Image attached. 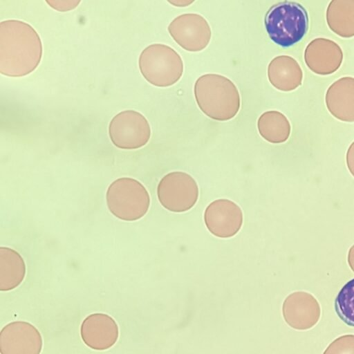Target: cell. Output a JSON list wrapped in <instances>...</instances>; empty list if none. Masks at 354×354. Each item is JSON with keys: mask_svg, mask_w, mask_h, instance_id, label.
<instances>
[{"mask_svg": "<svg viewBox=\"0 0 354 354\" xmlns=\"http://www.w3.org/2000/svg\"><path fill=\"white\" fill-rule=\"evenodd\" d=\"M285 322L292 328L307 330L319 319L321 310L317 300L310 293L303 291L289 295L282 306Z\"/></svg>", "mask_w": 354, "mask_h": 354, "instance_id": "obj_11", "label": "cell"}, {"mask_svg": "<svg viewBox=\"0 0 354 354\" xmlns=\"http://www.w3.org/2000/svg\"><path fill=\"white\" fill-rule=\"evenodd\" d=\"M84 343L89 348L104 351L117 342L119 330L115 321L104 313H93L86 317L80 327Z\"/></svg>", "mask_w": 354, "mask_h": 354, "instance_id": "obj_12", "label": "cell"}, {"mask_svg": "<svg viewBox=\"0 0 354 354\" xmlns=\"http://www.w3.org/2000/svg\"><path fill=\"white\" fill-rule=\"evenodd\" d=\"M325 100L335 118L354 122V77H344L333 82L326 91Z\"/></svg>", "mask_w": 354, "mask_h": 354, "instance_id": "obj_14", "label": "cell"}, {"mask_svg": "<svg viewBox=\"0 0 354 354\" xmlns=\"http://www.w3.org/2000/svg\"><path fill=\"white\" fill-rule=\"evenodd\" d=\"M304 60L307 66L318 75H330L341 66L343 53L335 41L326 38H316L306 48Z\"/></svg>", "mask_w": 354, "mask_h": 354, "instance_id": "obj_13", "label": "cell"}, {"mask_svg": "<svg viewBox=\"0 0 354 354\" xmlns=\"http://www.w3.org/2000/svg\"><path fill=\"white\" fill-rule=\"evenodd\" d=\"M80 1H46V3L61 12H65L75 8L80 3Z\"/></svg>", "mask_w": 354, "mask_h": 354, "instance_id": "obj_21", "label": "cell"}, {"mask_svg": "<svg viewBox=\"0 0 354 354\" xmlns=\"http://www.w3.org/2000/svg\"><path fill=\"white\" fill-rule=\"evenodd\" d=\"M169 3L176 6H187L194 1H184V0H176V1H169Z\"/></svg>", "mask_w": 354, "mask_h": 354, "instance_id": "obj_24", "label": "cell"}, {"mask_svg": "<svg viewBox=\"0 0 354 354\" xmlns=\"http://www.w3.org/2000/svg\"><path fill=\"white\" fill-rule=\"evenodd\" d=\"M168 30L179 46L192 52L204 49L212 36L208 22L203 17L196 13L176 17L169 25Z\"/></svg>", "mask_w": 354, "mask_h": 354, "instance_id": "obj_8", "label": "cell"}, {"mask_svg": "<svg viewBox=\"0 0 354 354\" xmlns=\"http://www.w3.org/2000/svg\"><path fill=\"white\" fill-rule=\"evenodd\" d=\"M335 309L346 324L354 327V279L339 290L335 300Z\"/></svg>", "mask_w": 354, "mask_h": 354, "instance_id": "obj_19", "label": "cell"}, {"mask_svg": "<svg viewBox=\"0 0 354 354\" xmlns=\"http://www.w3.org/2000/svg\"><path fill=\"white\" fill-rule=\"evenodd\" d=\"M139 68L145 79L160 87L174 84L183 73L179 54L169 46L153 44L146 47L139 57Z\"/></svg>", "mask_w": 354, "mask_h": 354, "instance_id": "obj_5", "label": "cell"}, {"mask_svg": "<svg viewBox=\"0 0 354 354\" xmlns=\"http://www.w3.org/2000/svg\"><path fill=\"white\" fill-rule=\"evenodd\" d=\"M106 205L116 218L135 221L143 217L149 208L150 196L138 180L122 177L112 182L106 193Z\"/></svg>", "mask_w": 354, "mask_h": 354, "instance_id": "obj_4", "label": "cell"}, {"mask_svg": "<svg viewBox=\"0 0 354 354\" xmlns=\"http://www.w3.org/2000/svg\"><path fill=\"white\" fill-rule=\"evenodd\" d=\"M306 8L295 1H283L272 6L264 17L270 38L277 45L288 48L301 40L308 29Z\"/></svg>", "mask_w": 354, "mask_h": 354, "instance_id": "obj_3", "label": "cell"}, {"mask_svg": "<svg viewBox=\"0 0 354 354\" xmlns=\"http://www.w3.org/2000/svg\"><path fill=\"white\" fill-rule=\"evenodd\" d=\"M241 207L225 198L212 202L204 212V222L209 232L216 237L230 238L236 235L243 225Z\"/></svg>", "mask_w": 354, "mask_h": 354, "instance_id": "obj_9", "label": "cell"}, {"mask_svg": "<svg viewBox=\"0 0 354 354\" xmlns=\"http://www.w3.org/2000/svg\"><path fill=\"white\" fill-rule=\"evenodd\" d=\"M26 266L23 257L8 247L0 248V290L9 291L24 281Z\"/></svg>", "mask_w": 354, "mask_h": 354, "instance_id": "obj_16", "label": "cell"}, {"mask_svg": "<svg viewBox=\"0 0 354 354\" xmlns=\"http://www.w3.org/2000/svg\"><path fill=\"white\" fill-rule=\"evenodd\" d=\"M257 127L261 136L274 144L286 142L291 130L288 118L277 111H269L261 114Z\"/></svg>", "mask_w": 354, "mask_h": 354, "instance_id": "obj_18", "label": "cell"}, {"mask_svg": "<svg viewBox=\"0 0 354 354\" xmlns=\"http://www.w3.org/2000/svg\"><path fill=\"white\" fill-rule=\"evenodd\" d=\"M194 95L200 109L218 121L233 118L240 109L239 92L228 78L218 74H205L197 79Z\"/></svg>", "mask_w": 354, "mask_h": 354, "instance_id": "obj_2", "label": "cell"}, {"mask_svg": "<svg viewBox=\"0 0 354 354\" xmlns=\"http://www.w3.org/2000/svg\"><path fill=\"white\" fill-rule=\"evenodd\" d=\"M268 76L274 87L282 91H290L301 84L303 73L299 64L293 57L279 55L270 62Z\"/></svg>", "mask_w": 354, "mask_h": 354, "instance_id": "obj_15", "label": "cell"}, {"mask_svg": "<svg viewBox=\"0 0 354 354\" xmlns=\"http://www.w3.org/2000/svg\"><path fill=\"white\" fill-rule=\"evenodd\" d=\"M348 263L351 269L354 272V245H352L348 250Z\"/></svg>", "mask_w": 354, "mask_h": 354, "instance_id": "obj_23", "label": "cell"}, {"mask_svg": "<svg viewBox=\"0 0 354 354\" xmlns=\"http://www.w3.org/2000/svg\"><path fill=\"white\" fill-rule=\"evenodd\" d=\"M326 21L330 29L337 35L353 37L354 0L331 1L326 10Z\"/></svg>", "mask_w": 354, "mask_h": 354, "instance_id": "obj_17", "label": "cell"}, {"mask_svg": "<svg viewBox=\"0 0 354 354\" xmlns=\"http://www.w3.org/2000/svg\"><path fill=\"white\" fill-rule=\"evenodd\" d=\"M346 164L349 171L354 176V142H352L347 150Z\"/></svg>", "mask_w": 354, "mask_h": 354, "instance_id": "obj_22", "label": "cell"}, {"mask_svg": "<svg viewBox=\"0 0 354 354\" xmlns=\"http://www.w3.org/2000/svg\"><path fill=\"white\" fill-rule=\"evenodd\" d=\"M42 57V44L28 24L8 19L0 23V73L22 77L34 71Z\"/></svg>", "mask_w": 354, "mask_h": 354, "instance_id": "obj_1", "label": "cell"}, {"mask_svg": "<svg viewBox=\"0 0 354 354\" xmlns=\"http://www.w3.org/2000/svg\"><path fill=\"white\" fill-rule=\"evenodd\" d=\"M42 345L39 331L26 322H12L0 332L1 354H40Z\"/></svg>", "mask_w": 354, "mask_h": 354, "instance_id": "obj_10", "label": "cell"}, {"mask_svg": "<svg viewBox=\"0 0 354 354\" xmlns=\"http://www.w3.org/2000/svg\"><path fill=\"white\" fill-rule=\"evenodd\" d=\"M323 354H354V335H344L332 342Z\"/></svg>", "mask_w": 354, "mask_h": 354, "instance_id": "obj_20", "label": "cell"}, {"mask_svg": "<svg viewBox=\"0 0 354 354\" xmlns=\"http://www.w3.org/2000/svg\"><path fill=\"white\" fill-rule=\"evenodd\" d=\"M109 135L116 147L136 149L148 142L151 129L142 114L133 110H126L112 118L109 126Z\"/></svg>", "mask_w": 354, "mask_h": 354, "instance_id": "obj_7", "label": "cell"}, {"mask_svg": "<svg viewBox=\"0 0 354 354\" xmlns=\"http://www.w3.org/2000/svg\"><path fill=\"white\" fill-rule=\"evenodd\" d=\"M196 180L183 171H172L164 176L157 187L158 199L166 209L180 213L189 210L198 198Z\"/></svg>", "mask_w": 354, "mask_h": 354, "instance_id": "obj_6", "label": "cell"}]
</instances>
